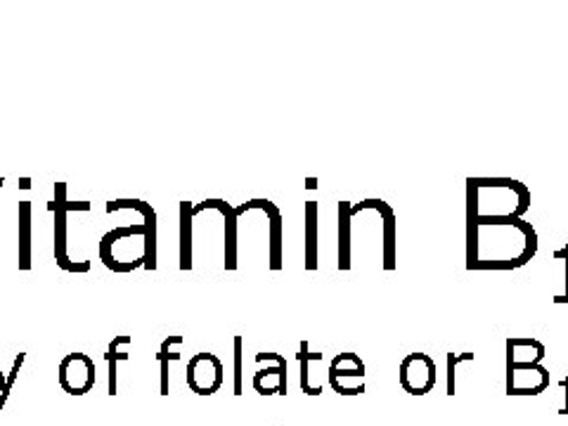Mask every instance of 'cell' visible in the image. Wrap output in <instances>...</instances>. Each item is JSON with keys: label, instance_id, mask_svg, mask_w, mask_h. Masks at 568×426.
I'll return each instance as SVG.
<instances>
[{"label": "cell", "instance_id": "cell-1", "mask_svg": "<svg viewBox=\"0 0 568 426\" xmlns=\"http://www.w3.org/2000/svg\"><path fill=\"white\" fill-rule=\"evenodd\" d=\"M60 382L74 396L85 394L95 382V365L83 353H71L60 365Z\"/></svg>", "mask_w": 568, "mask_h": 426}, {"label": "cell", "instance_id": "cell-2", "mask_svg": "<svg viewBox=\"0 0 568 426\" xmlns=\"http://www.w3.org/2000/svg\"><path fill=\"white\" fill-rule=\"evenodd\" d=\"M69 209H79V211H88L91 209V204L88 202H71L69 206L64 204H52V211H55V256H58V263L62 265L64 271H74V273H85L91 271V263H69L67 258V211Z\"/></svg>", "mask_w": 568, "mask_h": 426}, {"label": "cell", "instance_id": "cell-3", "mask_svg": "<svg viewBox=\"0 0 568 426\" xmlns=\"http://www.w3.org/2000/svg\"><path fill=\"white\" fill-rule=\"evenodd\" d=\"M121 209H138V211H142V216H145V230H148V235H145V265L148 268H154L156 265V216H154V211H152V206L150 204H145V202H140V200H116V202H110L106 204V211H121Z\"/></svg>", "mask_w": 568, "mask_h": 426}, {"label": "cell", "instance_id": "cell-4", "mask_svg": "<svg viewBox=\"0 0 568 426\" xmlns=\"http://www.w3.org/2000/svg\"><path fill=\"white\" fill-rule=\"evenodd\" d=\"M221 372H223V367H221L216 355L200 353L197 358H194V361L190 363V367H187V382H190V386H192L194 390H200L202 379L209 377L211 384L219 388V384H221V379H223Z\"/></svg>", "mask_w": 568, "mask_h": 426}, {"label": "cell", "instance_id": "cell-5", "mask_svg": "<svg viewBox=\"0 0 568 426\" xmlns=\"http://www.w3.org/2000/svg\"><path fill=\"white\" fill-rule=\"evenodd\" d=\"M181 216H183V242H181V246H183V252H181L183 263H181V268L187 271L190 265H192V244H190V240H192V225H190L192 209H190L187 202H183V206H181Z\"/></svg>", "mask_w": 568, "mask_h": 426}, {"label": "cell", "instance_id": "cell-6", "mask_svg": "<svg viewBox=\"0 0 568 426\" xmlns=\"http://www.w3.org/2000/svg\"><path fill=\"white\" fill-rule=\"evenodd\" d=\"M29 216H31V206H29V202H22V225H20V230H22V258H20L22 263H20V268L22 271L29 268V237H31Z\"/></svg>", "mask_w": 568, "mask_h": 426}]
</instances>
